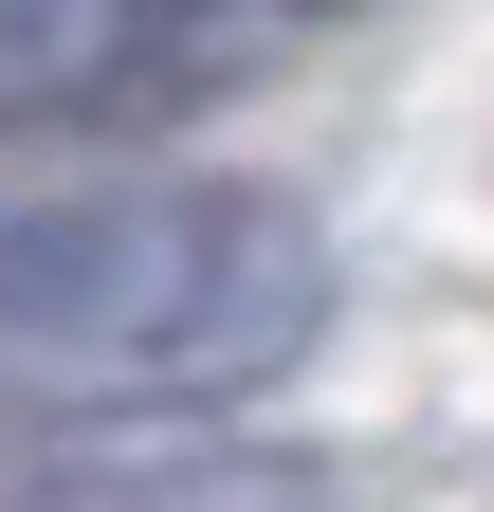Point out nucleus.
Here are the masks:
<instances>
[{"mask_svg": "<svg viewBox=\"0 0 494 512\" xmlns=\"http://www.w3.org/2000/svg\"><path fill=\"white\" fill-rule=\"evenodd\" d=\"M330 330V238L275 183L0 147V421H220Z\"/></svg>", "mask_w": 494, "mask_h": 512, "instance_id": "1", "label": "nucleus"}, {"mask_svg": "<svg viewBox=\"0 0 494 512\" xmlns=\"http://www.w3.org/2000/svg\"><path fill=\"white\" fill-rule=\"evenodd\" d=\"M330 0H0V128H165L275 74Z\"/></svg>", "mask_w": 494, "mask_h": 512, "instance_id": "2", "label": "nucleus"}, {"mask_svg": "<svg viewBox=\"0 0 494 512\" xmlns=\"http://www.w3.org/2000/svg\"><path fill=\"white\" fill-rule=\"evenodd\" d=\"M19 512H366V458L330 439H257V421H74L0 458Z\"/></svg>", "mask_w": 494, "mask_h": 512, "instance_id": "3", "label": "nucleus"}, {"mask_svg": "<svg viewBox=\"0 0 494 512\" xmlns=\"http://www.w3.org/2000/svg\"><path fill=\"white\" fill-rule=\"evenodd\" d=\"M0 512H19V494H0Z\"/></svg>", "mask_w": 494, "mask_h": 512, "instance_id": "4", "label": "nucleus"}]
</instances>
